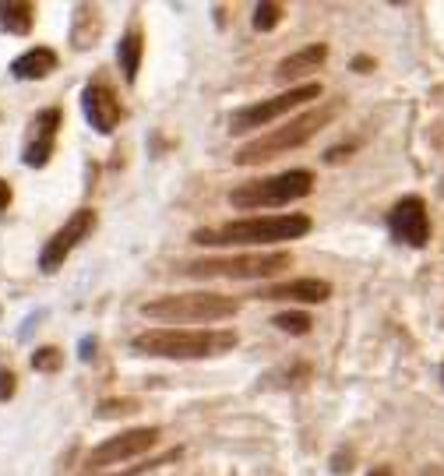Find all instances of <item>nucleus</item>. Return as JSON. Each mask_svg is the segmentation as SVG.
<instances>
[{
    "label": "nucleus",
    "mask_w": 444,
    "mask_h": 476,
    "mask_svg": "<svg viewBox=\"0 0 444 476\" xmlns=\"http://www.w3.org/2000/svg\"><path fill=\"white\" fill-rule=\"evenodd\" d=\"M311 233V215L285 212V215H254V219H233L222 226H202L191 240L202 247H265V243H285Z\"/></svg>",
    "instance_id": "1"
},
{
    "label": "nucleus",
    "mask_w": 444,
    "mask_h": 476,
    "mask_svg": "<svg viewBox=\"0 0 444 476\" xmlns=\"http://www.w3.org/2000/svg\"><path fill=\"white\" fill-rule=\"evenodd\" d=\"M339 110H342V99H328L322 106H311V110L296 114V117L279 124V127H268L265 134H258V138H250L247 145H240L237 156H233V162H237V166H261V162H268V159H276V156H285V152H293V149H304L322 127H328L331 120L339 117Z\"/></svg>",
    "instance_id": "2"
},
{
    "label": "nucleus",
    "mask_w": 444,
    "mask_h": 476,
    "mask_svg": "<svg viewBox=\"0 0 444 476\" xmlns=\"http://www.w3.org/2000/svg\"><path fill=\"white\" fill-rule=\"evenodd\" d=\"M134 353L162 360H204L230 353L237 346V332L230 328H149L131 339Z\"/></svg>",
    "instance_id": "3"
},
{
    "label": "nucleus",
    "mask_w": 444,
    "mask_h": 476,
    "mask_svg": "<svg viewBox=\"0 0 444 476\" xmlns=\"http://www.w3.org/2000/svg\"><path fill=\"white\" fill-rule=\"evenodd\" d=\"M240 311L237 297L226 293H169V297H156L141 307V315L152 321H169V325H212V321H226Z\"/></svg>",
    "instance_id": "4"
},
{
    "label": "nucleus",
    "mask_w": 444,
    "mask_h": 476,
    "mask_svg": "<svg viewBox=\"0 0 444 476\" xmlns=\"http://www.w3.org/2000/svg\"><path fill=\"white\" fill-rule=\"evenodd\" d=\"M314 191V173L311 169H285L265 180H247L230 191V205L237 212H261V208H285L293 201L307 198Z\"/></svg>",
    "instance_id": "5"
},
{
    "label": "nucleus",
    "mask_w": 444,
    "mask_h": 476,
    "mask_svg": "<svg viewBox=\"0 0 444 476\" xmlns=\"http://www.w3.org/2000/svg\"><path fill=\"white\" fill-rule=\"evenodd\" d=\"M293 265L289 251H243L230 258H198L180 265V272L191 279H272Z\"/></svg>",
    "instance_id": "6"
},
{
    "label": "nucleus",
    "mask_w": 444,
    "mask_h": 476,
    "mask_svg": "<svg viewBox=\"0 0 444 476\" xmlns=\"http://www.w3.org/2000/svg\"><path fill=\"white\" fill-rule=\"evenodd\" d=\"M322 99V85L318 81H307V85H293L289 92H279L276 99H261L254 106H243L230 117V134H250V131H261V127H272L276 120L289 117L293 110H300L304 103H314Z\"/></svg>",
    "instance_id": "7"
},
{
    "label": "nucleus",
    "mask_w": 444,
    "mask_h": 476,
    "mask_svg": "<svg viewBox=\"0 0 444 476\" xmlns=\"http://www.w3.org/2000/svg\"><path fill=\"white\" fill-rule=\"evenodd\" d=\"M388 233L405 247H427L430 243V212L420 195H405L388 212Z\"/></svg>",
    "instance_id": "8"
},
{
    "label": "nucleus",
    "mask_w": 444,
    "mask_h": 476,
    "mask_svg": "<svg viewBox=\"0 0 444 476\" xmlns=\"http://www.w3.org/2000/svg\"><path fill=\"white\" fill-rule=\"evenodd\" d=\"M95 230V212L92 208H78L53 237L46 240V247H42V254H40V269L46 272V276H53L64 261H68V254L78 247L81 240L88 237Z\"/></svg>",
    "instance_id": "9"
},
{
    "label": "nucleus",
    "mask_w": 444,
    "mask_h": 476,
    "mask_svg": "<svg viewBox=\"0 0 444 476\" xmlns=\"http://www.w3.org/2000/svg\"><path fill=\"white\" fill-rule=\"evenodd\" d=\"M156 441H159V427H134V431H123V435L110 437V441H103V444L92 448L88 470H103V466H117L123 459H138V455L149 452Z\"/></svg>",
    "instance_id": "10"
},
{
    "label": "nucleus",
    "mask_w": 444,
    "mask_h": 476,
    "mask_svg": "<svg viewBox=\"0 0 444 476\" xmlns=\"http://www.w3.org/2000/svg\"><path fill=\"white\" fill-rule=\"evenodd\" d=\"M81 110H85V120L95 134H113L117 124H121V103H117L113 88H106V85H95V81L85 85Z\"/></svg>",
    "instance_id": "11"
},
{
    "label": "nucleus",
    "mask_w": 444,
    "mask_h": 476,
    "mask_svg": "<svg viewBox=\"0 0 444 476\" xmlns=\"http://www.w3.org/2000/svg\"><path fill=\"white\" fill-rule=\"evenodd\" d=\"M258 300H289V304H322L331 297V282L328 279H289V282H272V286H261L254 293Z\"/></svg>",
    "instance_id": "12"
},
{
    "label": "nucleus",
    "mask_w": 444,
    "mask_h": 476,
    "mask_svg": "<svg viewBox=\"0 0 444 476\" xmlns=\"http://www.w3.org/2000/svg\"><path fill=\"white\" fill-rule=\"evenodd\" d=\"M324 60H328V42H311V46H304V50H296V53H289V57L279 60L276 78L283 81V85H293V81L322 71Z\"/></svg>",
    "instance_id": "13"
},
{
    "label": "nucleus",
    "mask_w": 444,
    "mask_h": 476,
    "mask_svg": "<svg viewBox=\"0 0 444 476\" xmlns=\"http://www.w3.org/2000/svg\"><path fill=\"white\" fill-rule=\"evenodd\" d=\"M53 68H57V53H53L50 46H32V50H25V53L11 64V75H14V78H25V81H40V78H46Z\"/></svg>",
    "instance_id": "14"
},
{
    "label": "nucleus",
    "mask_w": 444,
    "mask_h": 476,
    "mask_svg": "<svg viewBox=\"0 0 444 476\" xmlns=\"http://www.w3.org/2000/svg\"><path fill=\"white\" fill-rule=\"evenodd\" d=\"M141 53H145V40H141V32L138 29H131V32H123L121 46H117V60H121V71L123 78L138 81V71H141Z\"/></svg>",
    "instance_id": "15"
},
{
    "label": "nucleus",
    "mask_w": 444,
    "mask_h": 476,
    "mask_svg": "<svg viewBox=\"0 0 444 476\" xmlns=\"http://www.w3.org/2000/svg\"><path fill=\"white\" fill-rule=\"evenodd\" d=\"M32 4H22V0H0V29L4 32H14V36H25L32 32Z\"/></svg>",
    "instance_id": "16"
},
{
    "label": "nucleus",
    "mask_w": 444,
    "mask_h": 476,
    "mask_svg": "<svg viewBox=\"0 0 444 476\" xmlns=\"http://www.w3.org/2000/svg\"><path fill=\"white\" fill-rule=\"evenodd\" d=\"M283 4H276V0H265V4H258L254 7V18H250V25H254V32H272L279 22H283Z\"/></svg>",
    "instance_id": "17"
},
{
    "label": "nucleus",
    "mask_w": 444,
    "mask_h": 476,
    "mask_svg": "<svg viewBox=\"0 0 444 476\" xmlns=\"http://www.w3.org/2000/svg\"><path fill=\"white\" fill-rule=\"evenodd\" d=\"M272 325L279 332H289V335H307L314 321H311V315H304V311H283V315L272 317Z\"/></svg>",
    "instance_id": "18"
},
{
    "label": "nucleus",
    "mask_w": 444,
    "mask_h": 476,
    "mask_svg": "<svg viewBox=\"0 0 444 476\" xmlns=\"http://www.w3.org/2000/svg\"><path fill=\"white\" fill-rule=\"evenodd\" d=\"M50 156H53V138H32L29 145H25V152H22V159L29 162V166H46L50 162Z\"/></svg>",
    "instance_id": "19"
},
{
    "label": "nucleus",
    "mask_w": 444,
    "mask_h": 476,
    "mask_svg": "<svg viewBox=\"0 0 444 476\" xmlns=\"http://www.w3.org/2000/svg\"><path fill=\"white\" fill-rule=\"evenodd\" d=\"M134 409H138L134 398H103V402L95 406V416H99V420H110V416H127V413H134Z\"/></svg>",
    "instance_id": "20"
},
{
    "label": "nucleus",
    "mask_w": 444,
    "mask_h": 476,
    "mask_svg": "<svg viewBox=\"0 0 444 476\" xmlns=\"http://www.w3.org/2000/svg\"><path fill=\"white\" fill-rule=\"evenodd\" d=\"M60 363H64V357H60V350H57V346H42V350H36V353H32V367H36V371H42V374H50V371H60Z\"/></svg>",
    "instance_id": "21"
},
{
    "label": "nucleus",
    "mask_w": 444,
    "mask_h": 476,
    "mask_svg": "<svg viewBox=\"0 0 444 476\" xmlns=\"http://www.w3.org/2000/svg\"><path fill=\"white\" fill-rule=\"evenodd\" d=\"M14 396V374L11 371H0V402Z\"/></svg>",
    "instance_id": "22"
},
{
    "label": "nucleus",
    "mask_w": 444,
    "mask_h": 476,
    "mask_svg": "<svg viewBox=\"0 0 444 476\" xmlns=\"http://www.w3.org/2000/svg\"><path fill=\"white\" fill-rule=\"evenodd\" d=\"M346 152H353V145H339V149H328V162H342L346 159Z\"/></svg>",
    "instance_id": "23"
},
{
    "label": "nucleus",
    "mask_w": 444,
    "mask_h": 476,
    "mask_svg": "<svg viewBox=\"0 0 444 476\" xmlns=\"http://www.w3.org/2000/svg\"><path fill=\"white\" fill-rule=\"evenodd\" d=\"M370 68H374V57H357L353 60V71H360V75H367Z\"/></svg>",
    "instance_id": "24"
},
{
    "label": "nucleus",
    "mask_w": 444,
    "mask_h": 476,
    "mask_svg": "<svg viewBox=\"0 0 444 476\" xmlns=\"http://www.w3.org/2000/svg\"><path fill=\"white\" fill-rule=\"evenodd\" d=\"M7 205H11V188H7L4 180H0V212H4Z\"/></svg>",
    "instance_id": "25"
},
{
    "label": "nucleus",
    "mask_w": 444,
    "mask_h": 476,
    "mask_svg": "<svg viewBox=\"0 0 444 476\" xmlns=\"http://www.w3.org/2000/svg\"><path fill=\"white\" fill-rule=\"evenodd\" d=\"M92 350H95V339L88 335V339L81 343V357H85V360H92Z\"/></svg>",
    "instance_id": "26"
},
{
    "label": "nucleus",
    "mask_w": 444,
    "mask_h": 476,
    "mask_svg": "<svg viewBox=\"0 0 444 476\" xmlns=\"http://www.w3.org/2000/svg\"><path fill=\"white\" fill-rule=\"evenodd\" d=\"M367 476H395V473H392L388 466H377V470H370V473H367Z\"/></svg>",
    "instance_id": "27"
},
{
    "label": "nucleus",
    "mask_w": 444,
    "mask_h": 476,
    "mask_svg": "<svg viewBox=\"0 0 444 476\" xmlns=\"http://www.w3.org/2000/svg\"><path fill=\"white\" fill-rule=\"evenodd\" d=\"M441 198H444V177H441Z\"/></svg>",
    "instance_id": "28"
},
{
    "label": "nucleus",
    "mask_w": 444,
    "mask_h": 476,
    "mask_svg": "<svg viewBox=\"0 0 444 476\" xmlns=\"http://www.w3.org/2000/svg\"><path fill=\"white\" fill-rule=\"evenodd\" d=\"M441 381H444V367H441Z\"/></svg>",
    "instance_id": "29"
}]
</instances>
